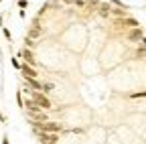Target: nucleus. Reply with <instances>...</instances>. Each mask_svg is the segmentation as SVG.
Instances as JSON below:
<instances>
[{
	"instance_id": "obj_1",
	"label": "nucleus",
	"mask_w": 146,
	"mask_h": 144,
	"mask_svg": "<svg viewBox=\"0 0 146 144\" xmlns=\"http://www.w3.org/2000/svg\"><path fill=\"white\" fill-rule=\"evenodd\" d=\"M35 102H36V106H39L41 108V110H51V108H53V104H51V100L45 96V92H33V96H31Z\"/></svg>"
},
{
	"instance_id": "obj_2",
	"label": "nucleus",
	"mask_w": 146,
	"mask_h": 144,
	"mask_svg": "<svg viewBox=\"0 0 146 144\" xmlns=\"http://www.w3.org/2000/svg\"><path fill=\"white\" fill-rule=\"evenodd\" d=\"M21 73H23V77L27 79H36L39 77V71L35 69V65H31V63H23V67H21Z\"/></svg>"
},
{
	"instance_id": "obj_3",
	"label": "nucleus",
	"mask_w": 146,
	"mask_h": 144,
	"mask_svg": "<svg viewBox=\"0 0 146 144\" xmlns=\"http://www.w3.org/2000/svg\"><path fill=\"white\" fill-rule=\"evenodd\" d=\"M144 39V31L140 29V27H134L130 33H128V41H132V43H136V41H142Z\"/></svg>"
},
{
	"instance_id": "obj_4",
	"label": "nucleus",
	"mask_w": 146,
	"mask_h": 144,
	"mask_svg": "<svg viewBox=\"0 0 146 144\" xmlns=\"http://www.w3.org/2000/svg\"><path fill=\"white\" fill-rule=\"evenodd\" d=\"M25 85L27 87H31V89H35V92H41V89H43V83L41 81H36V79H25Z\"/></svg>"
},
{
	"instance_id": "obj_5",
	"label": "nucleus",
	"mask_w": 146,
	"mask_h": 144,
	"mask_svg": "<svg viewBox=\"0 0 146 144\" xmlns=\"http://www.w3.org/2000/svg\"><path fill=\"white\" fill-rule=\"evenodd\" d=\"M21 59H25V63H31V65H35V57H33V51H31L29 47H25V51L21 53Z\"/></svg>"
},
{
	"instance_id": "obj_6",
	"label": "nucleus",
	"mask_w": 146,
	"mask_h": 144,
	"mask_svg": "<svg viewBox=\"0 0 146 144\" xmlns=\"http://www.w3.org/2000/svg\"><path fill=\"white\" fill-rule=\"evenodd\" d=\"M116 25H124V27H128V29H134V27H140V25H138V21H134V19H122V21H118Z\"/></svg>"
},
{
	"instance_id": "obj_7",
	"label": "nucleus",
	"mask_w": 146,
	"mask_h": 144,
	"mask_svg": "<svg viewBox=\"0 0 146 144\" xmlns=\"http://www.w3.org/2000/svg\"><path fill=\"white\" fill-rule=\"evenodd\" d=\"M98 14L102 16V19H108V16H110V14H112V8H110L108 4H102V6L98 8Z\"/></svg>"
},
{
	"instance_id": "obj_8",
	"label": "nucleus",
	"mask_w": 146,
	"mask_h": 144,
	"mask_svg": "<svg viewBox=\"0 0 146 144\" xmlns=\"http://www.w3.org/2000/svg\"><path fill=\"white\" fill-rule=\"evenodd\" d=\"M112 14H116V16H126V8H118V10H112Z\"/></svg>"
},
{
	"instance_id": "obj_9",
	"label": "nucleus",
	"mask_w": 146,
	"mask_h": 144,
	"mask_svg": "<svg viewBox=\"0 0 146 144\" xmlns=\"http://www.w3.org/2000/svg\"><path fill=\"white\" fill-rule=\"evenodd\" d=\"M25 47H29V49H31V47H35V41H33L31 37H25Z\"/></svg>"
},
{
	"instance_id": "obj_10",
	"label": "nucleus",
	"mask_w": 146,
	"mask_h": 144,
	"mask_svg": "<svg viewBox=\"0 0 146 144\" xmlns=\"http://www.w3.org/2000/svg\"><path fill=\"white\" fill-rule=\"evenodd\" d=\"M2 35H4V37H6L8 41H12V35H10V31H8L6 27H2Z\"/></svg>"
},
{
	"instance_id": "obj_11",
	"label": "nucleus",
	"mask_w": 146,
	"mask_h": 144,
	"mask_svg": "<svg viewBox=\"0 0 146 144\" xmlns=\"http://www.w3.org/2000/svg\"><path fill=\"white\" fill-rule=\"evenodd\" d=\"M132 98H134V100H138V98H146V92H138V94H132Z\"/></svg>"
},
{
	"instance_id": "obj_12",
	"label": "nucleus",
	"mask_w": 146,
	"mask_h": 144,
	"mask_svg": "<svg viewBox=\"0 0 146 144\" xmlns=\"http://www.w3.org/2000/svg\"><path fill=\"white\" fill-rule=\"evenodd\" d=\"M12 65H14V67H16L18 71H21V67H23V63H21V61H18V59H12Z\"/></svg>"
},
{
	"instance_id": "obj_13",
	"label": "nucleus",
	"mask_w": 146,
	"mask_h": 144,
	"mask_svg": "<svg viewBox=\"0 0 146 144\" xmlns=\"http://www.w3.org/2000/svg\"><path fill=\"white\" fill-rule=\"evenodd\" d=\"M18 6H21V8H27V6H29V0H18Z\"/></svg>"
},
{
	"instance_id": "obj_14",
	"label": "nucleus",
	"mask_w": 146,
	"mask_h": 144,
	"mask_svg": "<svg viewBox=\"0 0 146 144\" xmlns=\"http://www.w3.org/2000/svg\"><path fill=\"white\" fill-rule=\"evenodd\" d=\"M112 2H114V4H116L118 8H126V6H124V2H122V0H112Z\"/></svg>"
},
{
	"instance_id": "obj_15",
	"label": "nucleus",
	"mask_w": 146,
	"mask_h": 144,
	"mask_svg": "<svg viewBox=\"0 0 146 144\" xmlns=\"http://www.w3.org/2000/svg\"><path fill=\"white\" fill-rule=\"evenodd\" d=\"M43 89H45V92H51V89H53V83H43Z\"/></svg>"
},
{
	"instance_id": "obj_16",
	"label": "nucleus",
	"mask_w": 146,
	"mask_h": 144,
	"mask_svg": "<svg viewBox=\"0 0 146 144\" xmlns=\"http://www.w3.org/2000/svg\"><path fill=\"white\" fill-rule=\"evenodd\" d=\"M2 144H10V142H8V136H4V138H2Z\"/></svg>"
},
{
	"instance_id": "obj_17",
	"label": "nucleus",
	"mask_w": 146,
	"mask_h": 144,
	"mask_svg": "<svg viewBox=\"0 0 146 144\" xmlns=\"http://www.w3.org/2000/svg\"><path fill=\"white\" fill-rule=\"evenodd\" d=\"M140 43H142V47H144V49H146V37H144V39H142V41H140Z\"/></svg>"
},
{
	"instance_id": "obj_18",
	"label": "nucleus",
	"mask_w": 146,
	"mask_h": 144,
	"mask_svg": "<svg viewBox=\"0 0 146 144\" xmlns=\"http://www.w3.org/2000/svg\"><path fill=\"white\" fill-rule=\"evenodd\" d=\"M0 122H4V116H2V112H0Z\"/></svg>"
}]
</instances>
